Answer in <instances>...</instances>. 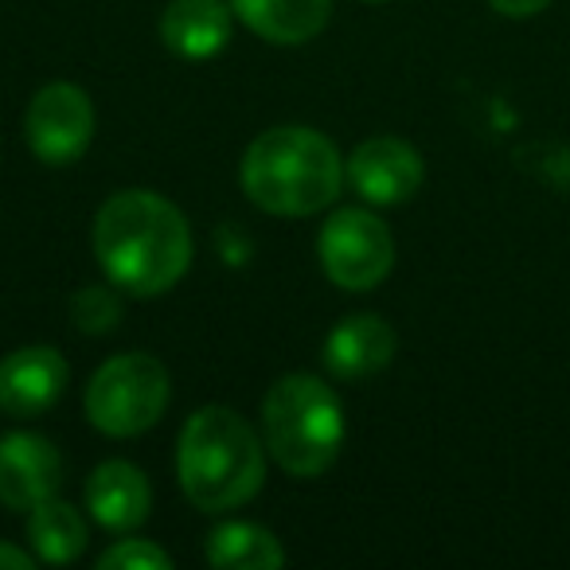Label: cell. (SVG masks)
Here are the masks:
<instances>
[{"instance_id":"1","label":"cell","mask_w":570,"mask_h":570,"mask_svg":"<svg viewBox=\"0 0 570 570\" xmlns=\"http://www.w3.org/2000/svg\"><path fill=\"white\" fill-rule=\"evenodd\" d=\"M95 254L114 289L134 297L168 294L191 266V227L157 191H118L95 215Z\"/></svg>"},{"instance_id":"2","label":"cell","mask_w":570,"mask_h":570,"mask_svg":"<svg viewBox=\"0 0 570 570\" xmlns=\"http://www.w3.org/2000/svg\"><path fill=\"white\" fill-rule=\"evenodd\" d=\"M243 191L269 215H317L341 196L344 160L325 134L277 126L258 134L243 153Z\"/></svg>"},{"instance_id":"3","label":"cell","mask_w":570,"mask_h":570,"mask_svg":"<svg viewBox=\"0 0 570 570\" xmlns=\"http://www.w3.org/2000/svg\"><path fill=\"white\" fill-rule=\"evenodd\" d=\"M176 476L199 512H230L266 481V442L230 406H204L180 430Z\"/></svg>"},{"instance_id":"4","label":"cell","mask_w":570,"mask_h":570,"mask_svg":"<svg viewBox=\"0 0 570 570\" xmlns=\"http://www.w3.org/2000/svg\"><path fill=\"white\" fill-rule=\"evenodd\" d=\"M262 442L289 476H321L344 445L341 395L317 375H282L262 403Z\"/></svg>"},{"instance_id":"5","label":"cell","mask_w":570,"mask_h":570,"mask_svg":"<svg viewBox=\"0 0 570 570\" xmlns=\"http://www.w3.org/2000/svg\"><path fill=\"white\" fill-rule=\"evenodd\" d=\"M173 399V383L157 356L126 352L106 360L87 387V419L110 438H137L160 422Z\"/></svg>"},{"instance_id":"6","label":"cell","mask_w":570,"mask_h":570,"mask_svg":"<svg viewBox=\"0 0 570 570\" xmlns=\"http://www.w3.org/2000/svg\"><path fill=\"white\" fill-rule=\"evenodd\" d=\"M317 254L328 282L352 289V294H364V289H375L395 266V238L380 215L364 212V207H341L321 227Z\"/></svg>"},{"instance_id":"7","label":"cell","mask_w":570,"mask_h":570,"mask_svg":"<svg viewBox=\"0 0 570 570\" xmlns=\"http://www.w3.org/2000/svg\"><path fill=\"white\" fill-rule=\"evenodd\" d=\"M24 137L43 165H75L95 141V102L75 82H48L28 102Z\"/></svg>"},{"instance_id":"8","label":"cell","mask_w":570,"mask_h":570,"mask_svg":"<svg viewBox=\"0 0 570 570\" xmlns=\"http://www.w3.org/2000/svg\"><path fill=\"white\" fill-rule=\"evenodd\" d=\"M352 188L375 207H395L406 204L414 191L422 188V157L414 145L399 141V137H372V141L356 145L352 157L344 160Z\"/></svg>"},{"instance_id":"9","label":"cell","mask_w":570,"mask_h":570,"mask_svg":"<svg viewBox=\"0 0 570 570\" xmlns=\"http://www.w3.org/2000/svg\"><path fill=\"white\" fill-rule=\"evenodd\" d=\"M63 484V458L43 434L0 438V504L12 512H32Z\"/></svg>"},{"instance_id":"10","label":"cell","mask_w":570,"mask_h":570,"mask_svg":"<svg viewBox=\"0 0 570 570\" xmlns=\"http://www.w3.org/2000/svg\"><path fill=\"white\" fill-rule=\"evenodd\" d=\"M71 367L48 344L17 348L0 360V411L12 419H40L67 391Z\"/></svg>"},{"instance_id":"11","label":"cell","mask_w":570,"mask_h":570,"mask_svg":"<svg viewBox=\"0 0 570 570\" xmlns=\"http://www.w3.org/2000/svg\"><path fill=\"white\" fill-rule=\"evenodd\" d=\"M399 336L395 328L387 325L375 313H360V317H348L328 333L325 341V367L333 380H367V375L383 372V367L395 360Z\"/></svg>"},{"instance_id":"12","label":"cell","mask_w":570,"mask_h":570,"mask_svg":"<svg viewBox=\"0 0 570 570\" xmlns=\"http://www.w3.org/2000/svg\"><path fill=\"white\" fill-rule=\"evenodd\" d=\"M87 504L90 515L114 535L141 528L149 520L153 489L149 476L129 461H102L87 481Z\"/></svg>"},{"instance_id":"13","label":"cell","mask_w":570,"mask_h":570,"mask_svg":"<svg viewBox=\"0 0 570 570\" xmlns=\"http://www.w3.org/2000/svg\"><path fill=\"white\" fill-rule=\"evenodd\" d=\"M230 12L266 43H309L325 32L333 0H230Z\"/></svg>"},{"instance_id":"14","label":"cell","mask_w":570,"mask_h":570,"mask_svg":"<svg viewBox=\"0 0 570 570\" xmlns=\"http://www.w3.org/2000/svg\"><path fill=\"white\" fill-rule=\"evenodd\" d=\"M160 40L180 59H212L230 40V9L223 0H173L160 17Z\"/></svg>"},{"instance_id":"15","label":"cell","mask_w":570,"mask_h":570,"mask_svg":"<svg viewBox=\"0 0 570 570\" xmlns=\"http://www.w3.org/2000/svg\"><path fill=\"white\" fill-rule=\"evenodd\" d=\"M207 562L215 570H274L285 562V551L266 528L246 520H230L207 535Z\"/></svg>"},{"instance_id":"16","label":"cell","mask_w":570,"mask_h":570,"mask_svg":"<svg viewBox=\"0 0 570 570\" xmlns=\"http://www.w3.org/2000/svg\"><path fill=\"white\" fill-rule=\"evenodd\" d=\"M28 543L40 562L63 567L87 551V520L79 515V508L51 497L28 512Z\"/></svg>"},{"instance_id":"17","label":"cell","mask_w":570,"mask_h":570,"mask_svg":"<svg viewBox=\"0 0 570 570\" xmlns=\"http://www.w3.org/2000/svg\"><path fill=\"white\" fill-rule=\"evenodd\" d=\"M98 567L102 570H168L173 559H168V551H160L153 539H118L110 551H102Z\"/></svg>"},{"instance_id":"18","label":"cell","mask_w":570,"mask_h":570,"mask_svg":"<svg viewBox=\"0 0 570 570\" xmlns=\"http://www.w3.org/2000/svg\"><path fill=\"white\" fill-rule=\"evenodd\" d=\"M71 313L82 333H106V328L118 321V297H114L110 289H102V285H90V289H82V294L75 297Z\"/></svg>"},{"instance_id":"19","label":"cell","mask_w":570,"mask_h":570,"mask_svg":"<svg viewBox=\"0 0 570 570\" xmlns=\"http://www.w3.org/2000/svg\"><path fill=\"white\" fill-rule=\"evenodd\" d=\"M489 4L500 12V17L523 20V17H535V12H543L551 0H489Z\"/></svg>"},{"instance_id":"20","label":"cell","mask_w":570,"mask_h":570,"mask_svg":"<svg viewBox=\"0 0 570 570\" xmlns=\"http://www.w3.org/2000/svg\"><path fill=\"white\" fill-rule=\"evenodd\" d=\"M0 567H4V570H32L36 559L28 551H20V547L0 543Z\"/></svg>"},{"instance_id":"21","label":"cell","mask_w":570,"mask_h":570,"mask_svg":"<svg viewBox=\"0 0 570 570\" xmlns=\"http://www.w3.org/2000/svg\"><path fill=\"white\" fill-rule=\"evenodd\" d=\"M372 4H380V0H372Z\"/></svg>"}]
</instances>
